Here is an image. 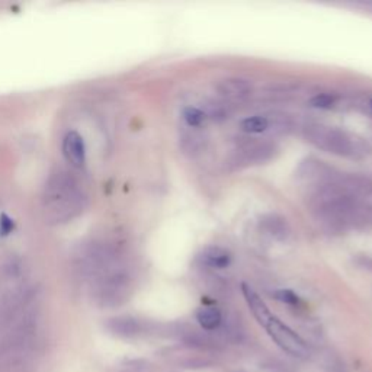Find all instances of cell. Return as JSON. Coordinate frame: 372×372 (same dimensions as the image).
<instances>
[{
	"label": "cell",
	"mask_w": 372,
	"mask_h": 372,
	"mask_svg": "<svg viewBox=\"0 0 372 372\" xmlns=\"http://www.w3.org/2000/svg\"><path fill=\"white\" fill-rule=\"evenodd\" d=\"M87 207V195L82 185L66 170H57L45 182L41 211L49 226H63L82 215Z\"/></svg>",
	"instance_id": "1"
},
{
	"label": "cell",
	"mask_w": 372,
	"mask_h": 372,
	"mask_svg": "<svg viewBox=\"0 0 372 372\" xmlns=\"http://www.w3.org/2000/svg\"><path fill=\"white\" fill-rule=\"evenodd\" d=\"M242 291L244 300L247 305H249L255 319L262 328L267 330V333L271 336L273 342L292 356H297V358H307L308 348L304 340L292 329H289L285 323H282L271 313V310L268 308L265 301L257 296V292L253 288L243 284Z\"/></svg>",
	"instance_id": "2"
},
{
	"label": "cell",
	"mask_w": 372,
	"mask_h": 372,
	"mask_svg": "<svg viewBox=\"0 0 372 372\" xmlns=\"http://www.w3.org/2000/svg\"><path fill=\"white\" fill-rule=\"evenodd\" d=\"M304 137L310 144L339 158L358 159L366 154V146L361 138L324 124H310L304 130Z\"/></svg>",
	"instance_id": "3"
},
{
	"label": "cell",
	"mask_w": 372,
	"mask_h": 372,
	"mask_svg": "<svg viewBox=\"0 0 372 372\" xmlns=\"http://www.w3.org/2000/svg\"><path fill=\"white\" fill-rule=\"evenodd\" d=\"M131 291L133 276L130 271L117 265L95 278L93 297L102 307H117L130 298Z\"/></svg>",
	"instance_id": "4"
},
{
	"label": "cell",
	"mask_w": 372,
	"mask_h": 372,
	"mask_svg": "<svg viewBox=\"0 0 372 372\" xmlns=\"http://www.w3.org/2000/svg\"><path fill=\"white\" fill-rule=\"evenodd\" d=\"M276 153L278 149L273 143L252 142L236 150V153L231 156L230 164L236 169L265 164L276 156Z\"/></svg>",
	"instance_id": "5"
},
{
	"label": "cell",
	"mask_w": 372,
	"mask_h": 372,
	"mask_svg": "<svg viewBox=\"0 0 372 372\" xmlns=\"http://www.w3.org/2000/svg\"><path fill=\"white\" fill-rule=\"evenodd\" d=\"M217 90H219L223 98L228 101H243L252 95L253 85L249 79H244V77L231 76L219 81Z\"/></svg>",
	"instance_id": "6"
},
{
	"label": "cell",
	"mask_w": 372,
	"mask_h": 372,
	"mask_svg": "<svg viewBox=\"0 0 372 372\" xmlns=\"http://www.w3.org/2000/svg\"><path fill=\"white\" fill-rule=\"evenodd\" d=\"M63 154L70 166L82 169L86 163V146L77 131H69L63 138Z\"/></svg>",
	"instance_id": "7"
},
{
	"label": "cell",
	"mask_w": 372,
	"mask_h": 372,
	"mask_svg": "<svg viewBox=\"0 0 372 372\" xmlns=\"http://www.w3.org/2000/svg\"><path fill=\"white\" fill-rule=\"evenodd\" d=\"M260 228L275 240H285L289 236V226L282 215L265 214L260 217Z\"/></svg>",
	"instance_id": "8"
},
{
	"label": "cell",
	"mask_w": 372,
	"mask_h": 372,
	"mask_svg": "<svg viewBox=\"0 0 372 372\" xmlns=\"http://www.w3.org/2000/svg\"><path fill=\"white\" fill-rule=\"evenodd\" d=\"M179 146L186 156L195 158L205 150L207 137L201 131H198V128H191L189 131H185L180 135Z\"/></svg>",
	"instance_id": "9"
},
{
	"label": "cell",
	"mask_w": 372,
	"mask_h": 372,
	"mask_svg": "<svg viewBox=\"0 0 372 372\" xmlns=\"http://www.w3.org/2000/svg\"><path fill=\"white\" fill-rule=\"evenodd\" d=\"M199 262L207 268L224 269L231 263V255L228 251L224 249V247L211 246L204 249L203 253L199 255Z\"/></svg>",
	"instance_id": "10"
},
{
	"label": "cell",
	"mask_w": 372,
	"mask_h": 372,
	"mask_svg": "<svg viewBox=\"0 0 372 372\" xmlns=\"http://www.w3.org/2000/svg\"><path fill=\"white\" fill-rule=\"evenodd\" d=\"M196 320L205 330H215L221 324V313L215 307H201L196 312Z\"/></svg>",
	"instance_id": "11"
},
{
	"label": "cell",
	"mask_w": 372,
	"mask_h": 372,
	"mask_svg": "<svg viewBox=\"0 0 372 372\" xmlns=\"http://www.w3.org/2000/svg\"><path fill=\"white\" fill-rule=\"evenodd\" d=\"M268 117L267 115H255L247 117L240 122V128L247 134H263L268 133Z\"/></svg>",
	"instance_id": "12"
},
{
	"label": "cell",
	"mask_w": 372,
	"mask_h": 372,
	"mask_svg": "<svg viewBox=\"0 0 372 372\" xmlns=\"http://www.w3.org/2000/svg\"><path fill=\"white\" fill-rule=\"evenodd\" d=\"M268 122H269V127H268V133H272V134H285L291 130L292 127V121L291 118L287 115V114H282V112H273L268 117Z\"/></svg>",
	"instance_id": "13"
},
{
	"label": "cell",
	"mask_w": 372,
	"mask_h": 372,
	"mask_svg": "<svg viewBox=\"0 0 372 372\" xmlns=\"http://www.w3.org/2000/svg\"><path fill=\"white\" fill-rule=\"evenodd\" d=\"M182 118L189 128H199L207 121V115L204 114V111L199 110V108H194V106L185 108L183 112H182Z\"/></svg>",
	"instance_id": "14"
},
{
	"label": "cell",
	"mask_w": 372,
	"mask_h": 372,
	"mask_svg": "<svg viewBox=\"0 0 372 372\" xmlns=\"http://www.w3.org/2000/svg\"><path fill=\"white\" fill-rule=\"evenodd\" d=\"M203 111L207 115V118H211L214 121H223L228 115L227 105H224L221 102H215V101L207 102L205 103V110H203Z\"/></svg>",
	"instance_id": "15"
},
{
	"label": "cell",
	"mask_w": 372,
	"mask_h": 372,
	"mask_svg": "<svg viewBox=\"0 0 372 372\" xmlns=\"http://www.w3.org/2000/svg\"><path fill=\"white\" fill-rule=\"evenodd\" d=\"M335 102H336L335 95H330V93H320V95H316L312 101H310V105L314 108H320V110H330Z\"/></svg>",
	"instance_id": "16"
},
{
	"label": "cell",
	"mask_w": 372,
	"mask_h": 372,
	"mask_svg": "<svg viewBox=\"0 0 372 372\" xmlns=\"http://www.w3.org/2000/svg\"><path fill=\"white\" fill-rule=\"evenodd\" d=\"M275 298L284 303V304H289V305L300 304V297L291 289H278L275 292Z\"/></svg>",
	"instance_id": "17"
},
{
	"label": "cell",
	"mask_w": 372,
	"mask_h": 372,
	"mask_svg": "<svg viewBox=\"0 0 372 372\" xmlns=\"http://www.w3.org/2000/svg\"><path fill=\"white\" fill-rule=\"evenodd\" d=\"M353 265L366 272H372V255L369 253H358L353 256Z\"/></svg>",
	"instance_id": "18"
},
{
	"label": "cell",
	"mask_w": 372,
	"mask_h": 372,
	"mask_svg": "<svg viewBox=\"0 0 372 372\" xmlns=\"http://www.w3.org/2000/svg\"><path fill=\"white\" fill-rule=\"evenodd\" d=\"M12 230H13V220L3 214L0 217V235L6 236L9 232H12Z\"/></svg>",
	"instance_id": "19"
},
{
	"label": "cell",
	"mask_w": 372,
	"mask_h": 372,
	"mask_svg": "<svg viewBox=\"0 0 372 372\" xmlns=\"http://www.w3.org/2000/svg\"><path fill=\"white\" fill-rule=\"evenodd\" d=\"M369 106H371V110H372V99H371V102H369Z\"/></svg>",
	"instance_id": "20"
}]
</instances>
